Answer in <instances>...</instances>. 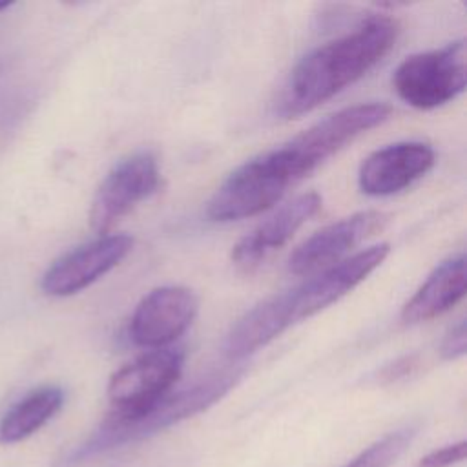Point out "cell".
<instances>
[{
	"label": "cell",
	"instance_id": "cell-1",
	"mask_svg": "<svg viewBox=\"0 0 467 467\" xmlns=\"http://www.w3.org/2000/svg\"><path fill=\"white\" fill-rule=\"evenodd\" d=\"M398 35L400 26L394 18L374 15L350 33L316 47L290 71L275 100V113L281 119H294L330 100L383 60Z\"/></svg>",
	"mask_w": 467,
	"mask_h": 467
},
{
	"label": "cell",
	"instance_id": "cell-2",
	"mask_svg": "<svg viewBox=\"0 0 467 467\" xmlns=\"http://www.w3.org/2000/svg\"><path fill=\"white\" fill-rule=\"evenodd\" d=\"M243 376V368L230 367L208 372L192 385L171 390L150 410L135 418L106 416L93 434L64 460V465H77L100 452L144 440L182 420H188L217 403Z\"/></svg>",
	"mask_w": 467,
	"mask_h": 467
},
{
	"label": "cell",
	"instance_id": "cell-3",
	"mask_svg": "<svg viewBox=\"0 0 467 467\" xmlns=\"http://www.w3.org/2000/svg\"><path fill=\"white\" fill-rule=\"evenodd\" d=\"M389 250L387 243L372 244L325 270L312 274V277L305 279L297 286L265 299L263 305L279 336L296 323L316 316L354 290L385 261Z\"/></svg>",
	"mask_w": 467,
	"mask_h": 467
},
{
	"label": "cell",
	"instance_id": "cell-4",
	"mask_svg": "<svg viewBox=\"0 0 467 467\" xmlns=\"http://www.w3.org/2000/svg\"><path fill=\"white\" fill-rule=\"evenodd\" d=\"M390 111V106L385 102H367L343 108L301 131L277 148V151L297 182L345 144L385 122Z\"/></svg>",
	"mask_w": 467,
	"mask_h": 467
},
{
	"label": "cell",
	"instance_id": "cell-5",
	"mask_svg": "<svg viewBox=\"0 0 467 467\" xmlns=\"http://www.w3.org/2000/svg\"><path fill=\"white\" fill-rule=\"evenodd\" d=\"M392 86L416 109H434L454 100L465 89L463 40L407 57L396 67Z\"/></svg>",
	"mask_w": 467,
	"mask_h": 467
},
{
	"label": "cell",
	"instance_id": "cell-6",
	"mask_svg": "<svg viewBox=\"0 0 467 467\" xmlns=\"http://www.w3.org/2000/svg\"><path fill=\"white\" fill-rule=\"evenodd\" d=\"M292 184L270 150L246 161L223 181L206 204V215L217 223L255 217L277 204Z\"/></svg>",
	"mask_w": 467,
	"mask_h": 467
},
{
	"label": "cell",
	"instance_id": "cell-7",
	"mask_svg": "<svg viewBox=\"0 0 467 467\" xmlns=\"http://www.w3.org/2000/svg\"><path fill=\"white\" fill-rule=\"evenodd\" d=\"M182 348L171 347L148 350L120 367L108 383V400L111 403L109 416L126 420L150 410L173 390L182 374Z\"/></svg>",
	"mask_w": 467,
	"mask_h": 467
},
{
	"label": "cell",
	"instance_id": "cell-8",
	"mask_svg": "<svg viewBox=\"0 0 467 467\" xmlns=\"http://www.w3.org/2000/svg\"><path fill=\"white\" fill-rule=\"evenodd\" d=\"M161 184V171L153 153L137 151L119 161L99 184L91 210V228L106 235L139 202L151 197Z\"/></svg>",
	"mask_w": 467,
	"mask_h": 467
},
{
	"label": "cell",
	"instance_id": "cell-9",
	"mask_svg": "<svg viewBox=\"0 0 467 467\" xmlns=\"http://www.w3.org/2000/svg\"><path fill=\"white\" fill-rule=\"evenodd\" d=\"M199 310L195 294L186 286L153 288L135 306L130 319V339L142 348H166L193 323Z\"/></svg>",
	"mask_w": 467,
	"mask_h": 467
},
{
	"label": "cell",
	"instance_id": "cell-10",
	"mask_svg": "<svg viewBox=\"0 0 467 467\" xmlns=\"http://www.w3.org/2000/svg\"><path fill=\"white\" fill-rule=\"evenodd\" d=\"M131 248L133 239L124 234L100 235L51 263L40 279V288L53 297L78 294L124 261Z\"/></svg>",
	"mask_w": 467,
	"mask_h": 467
},
{
	"label": "cell",
	"instance_id": "cell-11",
	"mask_svg": "<svg viewBox=\"0 0 467 467\" xmlns=\"http://www.w3.org/2000/svg\"><path fill=\"white\" fill-rule=\"evenodd\" d=\"M387 224V215L376 210L358 212L343 217L305 239L290 255L288 270L294 275H312L358 246L367 237L374 235Z\"/></svg>",
	"mask_w": 467,
	"mask_h": 467
},
{
	"label": "cell",
	"instance_id": "cell-12",
	"mask_svg": "<svg viewBox=\"0 0 467 467\" xmlns=\"http://www.w3.org/2000/svg\"><path fill=\"white\" fill-rule=\"evenodd\" d=\"M436 162L434 150L420 140H403L372 151L358 171L359 190L372 197L398 193L421 179Z\"/></svg>",
	"mask_w": 467,
	"mask_h": 467
},
{
	"label": "cell",
	"instance_id": "cell-13",
	"mask_svg": "<svg viewBox=\"0 0 467 467\" xmlns=\"http://www.w3.org/2000/svg\"><path fill=\"white\" fill-rule=\"evenodd\" d=\"M321 197L316 192H306L283 204L268 219L259 223L250 234L237 241L232 250V261L243 270L255 268L272 252L281 250L296 232L321 210Z\"/></svg>",
	"mask_w": 467,
	"mask_h": 467
},
{
	"label": "cell",
	"instance_id": "cell-14",
	"mask_svg": "<svg viewBox=\"0 0 467 467\" xmlns=\"http://www.w3.org/2000/svg\"><path fill=\"white\" fill-rule=\"evenodd\" d=\"M465 296V257L463 254L451 255L440 263L412 297L401 308L405 323L431 321L452 306Z\"/></svg>",
	"mask_w": 467,
	"mask_h": 467
},
{
	"label": "cell",
	"instance_id": "cell-15",
	"mask_svg": "<svg viewBox=\"0 0 467 467\" xmlns=\"http://www.w3.org/2000/svg\"><path fill=\"white\" fill-rule=\"evenodd\" d=\"M64 390L57 385H44L27 392L2 416L0 443H18L35 434L55 418L64 405Z\"/></svg>",
	"mask_w": 467,
	"mask_h": 467
},
{
	"label": "cell",
	"instance_id": "cell-16",
	"mask_svg": "<svg viewBox=\"0 0 467 467\" xmlns=\"http://www.w3.org/2000/svg\"><path fill=\"white\" fill-rule=\"evenodd\" d=\"M416 434V427L409 425L398 431H392L363 449L343 467H390L410 445Z\"/></svg>",
	"mask_w": 467,
	"mask_h": 467
},
{
	"label": "cell",
	"instance_id": "cell-17",
	"mask_svg": "<svg viewBox=\"0 0 467 467\" xmlns=\"http://www.w3.org/2000/svg\"><path fill=\"white\" fill-rule=\"evenodd\" d=\"M465 449H467V443L463 440L445 445L441 449H436V451L421 456L418 460L416 467H451L454 463L463 462Z\"/></svg>",
	"mask_w": 467,
	"mask_h": 467
},
{
	"label": "cell",
	"instance_id": "cell-18",
	"mask_svg": "<svg viewBox=\"0 0 467 467\" xmlns=\"http://www.w3.org/2000/svg\"><path fill=\"white\" fill-rule=\"evenodd\" d=\"M465 343H467V332H465V321H458L441 339L440 354L443 359H458L465 354Z\"/></svg>",
	"mask_w": 467,
	"mask_h": 467
},
{
	"label": "cell",
	"instance_id": "cell-19",
	"mask_svg": "<svg viewBox=\"0 0 467 467\" xmlns=\"http://www.w3.org/2000/svg\"><path fill=\"white\" fill-rule=\"evenodd\" d=\"M416 368V358L414 356H405V358H400L396 359L394 363L387 365L381 372H379V378L383 383H392V381H398L401 378H407L410 376V372Z\"/></svg>",
	"mask_w": 467,
	"mask_h": 467
},
{
	"label": "cell",
	"instance_id": "cell-20",
	"mask_svg": "<svg viewBox=\"0 0 467 467\" xmlns=\"http://www.w3.org/2000/svg\"><path fill=\"white\" fill-rule=\"evenodd\" d=\"M11 5H15V2H7V0L0 2V13H2V11H5V9H9Z\"/></svg>",
	"mask_w": 467,
	"mask_h": 467
}]
</instances>
